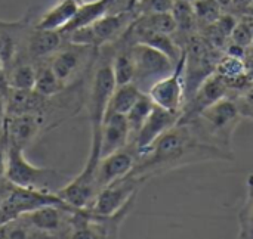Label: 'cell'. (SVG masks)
I'll return each instance as SVG.
<instances>
[{"mask_svg": "<svg viewBox=\"0 0 253 239\" xmlns=\"http://www.w3.org/2000/svg\"><path fill=\"white\" fill-rule=\"evenodd\" d=\"M231 158L230 151L216 145L200 124L191 118L178 121L141 152L130 174L147 182L150 177L162 176L184 166Z\"/></svg>", "mask_w": 253, "mask_h": 239, "instance_id": "cell-1", "label": "cell"}, {"mask_svg": "<svg viewBox=\"0 0 253 239\" xmlns=\"http://www.w3.org/2000/svg\"><path fill=\"white\" fill-rule=\"evenodd\" d=\"M22 151H24L22 148L9 143L4 177L10 185L16 188L37 189L44 192H52V188L59 189L61 186L65 185L62 183V177L59 176L58 171L31 164L25 158Z\"/></svg>", "mask_w": 253, "mask_h": 239, "instance_id": "cell-2", "label": "cell"}, {"mask_svg": "<svg viewBox=\"0 0 253 239\" xmlns=\"http://www.w3.org/2000/svg\"><path fill=\"white\" fill-rule=\"evenodd\" d=\"M136 18V10H125L117 13H105L90 25L74 30L68 34H62L68 38L70 43L87 46V47H101L108 43L119 40L129 25Z\"/></svg>", "mask_w": 253, "mask_h": 239, "instance_id": "cell-3", "label": "cell"}, {"mask_svg": "<svg viewBox=\"0 0 253 239\" xmlns=\"http://www.w3.org/2000/svg\"><path fill=\"white\" fill-rule=\"evenodd\" d=\"M144 183L145 180L129 173L102 188L96 194L87 211L93 216H111L123 208L132 198L138 197V192Z\"/></svg>", "mask_w": 253, "mask_h": 239, "instance_id": "cell-4", "label": "cell"}, {"mask_svg": "<svg viewBox=\"0 0 253 239\" xmlns=\"http://www.w3.org/2000/svg\"><path fill=\"white\" fill-rule=\"evenodd\" d=\"M129 49L135 62V81L133 83L139 89L145 83H148V89H150L153 83L170 74L176 65L163 52L148 44L135 43Z\"/></svg>", "mask_w": 253, "mask_h": 239, "instance_id": "cell-5", "label": "cell"}, {"mask_svg": "<svg viewBox=\"0 0 253 239\" xmlns=\"http://www.w3.org/2000/svg\"><path fill=\"white\" fill-rule=\"evenodd\" d=\"M185 56L179 59L173 71L150 86L147 95L151 98L156 106L166 111L181 114L185 103V80H184Z\"/></svg>", "mask_w": 253, "mask_h": 239, "instance_id": "cell-6", "label": "cell"}, {"mask_svg": "<svg viewBox=\"0 0 253 239\" xmlns=\"http://www.w3.org/2000/svg\"><path fill=\"white\" fill-rule=\"evenodd\" d=\"M96 167L98 163L86 160L83 170L68 183L61 186L55 194L71 208L74 210H87L96 194Z\"/></svg>", "mask_w": 253, "mask_h": 239, "instance_id": "cell-7", "label": "cell"}, {"mask_svg": "<svg viewBox=\"0 0 253 239\" xmlns=\"http://www.w3.org/2000/svg\"><path fill=\"white\" fill-rule=\"evenodd\" d=\"M181 118V114H175L170 111H166L160 106L153 108L151 114L142 124V127L138 130V133L132 139L133 151L136 152V157L144 152L147 148H150L154 140H157L166 130H169L172 126H175Z\"/></svg>", "mask_w": 253, "mask_h": 239, "instance_id": "cell-8", "label": "cell"}, {"mask_svg": "<svg viewBox=\"0 0 253 239\" xmlns=\"http://www.w3.org/2000/svg\"><path fill=\"white\" fill-rule=\"evenodd\" d=\"M136 164V152L119 149L113 154L102 157L96 167V186L98 192L120 177L129 174Z\"/></svg>", "mask_w": 253, "mask_h": 239, "instance_id": "cell-9", "label": "cell"}, {"mask_svg": "<svg viewBox=\"0 0 253 239\" xmlns=\"http://www.w3.org/2000/svg\"><path fill=\"white\" fill-rule=\"evenodd\" d=\"M42 126H43L42 114L6 115L3 121V132L9 143L24 149L36 139Z\"/></svg>", "mask_w": 253, "mask_h": 239, "instance_id": "cell-10", "label": "cell"}, {"mask_svg": "<svg viewBox=\"0 0 253 239\" xmlns=\"http://www.w3.org/2000/svg\"><path fill=\"white\" fill-rule=\"evenodd\" d=\"M130 142V129L126 115L107 112L101 127V158L123 149Z\"/></svg>", "mask_w": 253, "mask_h": 239, "instance_id": "cell-11", "label": "cell"}, {"mask_svg": "<svg viewBox=\"0 0 253 239\" xmlns=\"http://www.w3.org/2000/svg\"><path fill=\"white\" fill-rule=\"evenodd\" d=\"M90 50H93V47L71 43L70 47H61L56 53H53L49 65L56 77L67 86L68 81L73 80L82 69L84 58Z\"/></svg>", "mask_w": 253, "mask_h": 239, "instance_id": "cell-12", "label": "cell"}, {"mask_svg": "<svg viewBox=\"0 0 253 239\" xmlns=\"http://www.w3.org/2000/svg\"><path fill=\"white\" fill-rule=\"evenodd\" d=\"M80 1L77 0H59L50 9H47L36 22V28L47 31H61L74 18Z\"/></svg>", "mask_w": 253, "mask_h": 239, "instance_id": "cell-13", "label": "cell"}, {"mask_svg": "<svg viewBox=\"0 0 253 239\" xmlns=\"http://www.w3.org/2000/svg\"><path fill=\"white\" fill-rule=\"evenodd\" d=\"M62 41L64 35L61 34V31L39 30L34 27L27 40V52L34 59L49 58L62 47Z\"/></svg>", "mask_w": 253, "mask_h": 239, "instance_id": "cell-14", "label": "cell"}, {"mask_svg": "<svg viewBox=\"0 0 253 239\" xmlns=\"http://www.w3.org/2000/svg\"><path fill=\"white\" fill-rule=\"evenodd\" d=\"M59 205H43L24 214V222L37 234H53L61 228L62 216Z\"/></svg>", "mask_w": 253, "mask_h": 239, "instance_id": "cell-15", "label": "cell"}, {"mask_svg": "<svg viewBox=\"0 0 253 239\" xmlns=\"http://www.w3.org/2000/svg\"><path fill=\"white\" fill-rule=\"evenodd\" d=\"M110 1L108 0H92V1H82L74 18L68 22L67 27L61 30V34H68L74 30L83 28L90 25L105 13H108Z\"/></svg>", "mask_w": 253, "mask_h": 239, "instance_id": "cell-16", "label": "cell"}, {"mask_svg": "<svg viewBox=\"0 0 253 239\" xmlns=\"http://www.w3.org/2000/svg\"><path fill=\"white\" fill-rule=\"evenodd\" d=\"M142 93L144 92L135 83L116 86V89L111 95L107 112H117V114L126 115Z\"/></svg>", "mask_w": 253, "mask_h": 239, "instance_id": "cell-17", "label": "cell"}, {"mask_svg": "<svg viewBox=\"0 0 253 239\" xmlns=\"http://www.w3.org/2000/svg\"><path fill=\"white\" fill-rule=\"evenodd\" d=\"M65 89V84L56 77V74L52 71L50 65H42L40 68L36 69V83H34V90L44 96V98H52L59 95Z\"/></svg>", "mask_w": 253, "mask_h": 239, "instance_id": "cell-18", "label": "cell"}, {"mask_svg": "<svg viewBox=\"0 0 253 239\" xmlns=\"http://www.w3.org/2000/svg\"><path fill=\"white\" fill-rule=\"evenodd\" d=\"M7 87L18 90H31L36 83V68L31 64L15 62L6 74Z\"/></svg>", "mask_w": 253, "mask_h": 239, "instance_id": "cell-19", "label": "cell"}, {"mask_svg": "<svg viewBox=\"0 0 253 239\" xmlns=\"http://www.w3.org/2000/svg\"><path fill=\"white\" fill-rule=\"evenodd\" d=\"M173 19L176 22V31L185 33L188 35L196 33L197 28V18L194 13L193 3L184 1V0H173L172 9H170Z\"/></svg>", "mask_w": 253, "mask_h": 239, "instance_id": "cell-20", "label": "cell"}, {"mask_svg": "<svg viewBox=\"0 0 253 239\" xmlns=\"http://www.w3.org/2000/svg\"><path fill=\"white\" fill-rule=\"evenodd\" d=\"M111 68L116 80V86L127 84L135 81V62L130 49H125L114 56L111 61Z\"/></svg>", "mask_w": 253, "mask_h": 239, "instance_id": "cell-21", "label": "cell"}, {"mask_svg": "<svg viewBox=\"0 0 253 239\" xmlns=\"http://www.w3.org/2000/svg\"><path fill=\"white\" fill-rule=\"evenodd\" d=\"M153 108H154V103H153L151 98L144 92L139 96V99L135 102V105L126 114V120H127V124L130 129V139H133V136L142 127V124L145 123V120L151 114Z\"/></svg>", "mask_w": 253, "mask_h": 239, "instance_id": "cell-22", "label": "cell"}, {"mask_svg": "<svg viewBox=\"0 0 253 239\" xmlns=\"http://www.w3.org/2000/svg\"><path fill=\"white\" fill-rule=\"evenodd\" d=\"M240 238H253V174L248 179V197L239 214Z\"/></svg>", "mask_w": 253, "mask_h": 239, "instance_id": "cell-23", "label": "cell"}, {"mask_svg": "<svg viewBox=\"0 0 253 239\" xmlns=\"http://www.w3.org/2000/svg\"><path fill=\"white\" fill-rule=\"evenodd\" d=\"M246 67L239 56L227 55L222 59H219L216 65V74L227 83L228 80H239L242 75H245Z\"/></svg>", "mask_w": 253, "mask_h": 239, "instance_id": "cell-24", "label": "cell"}, {"mask_svg": "<svg viewBox=\"0 0 253 239\" xmlns=\"http://www.w3.org/2000/svg\"><path fill=\"white\" fill-rule=\"evenodd\" d=\"M193 7L197 22H203L205 25L213 24L222 15L221 3L218 0H196L193 3Z\"/></svg>", "mask_w": 253, "mask_h": 239, "instance_id": "cell-25", "label": "cell"}, {"mask_svg": "<svg viewBox=\"0 0 253 239\" xmlns=\"http://www.w3.org/2000/svg\"><path fill=\"white\" fill-rule=\"evenodd\" d=\"M233 44H237L243 49L252 47L253 43V18L249 21H240L236 24L231 33Z\"/></svg>", "mask_w": 253, "mask_h": 239, "instance_id": "cell-26", "label": "cell"}, {"mask_svg": "<svg viewBox=\"0 0 253 239\" xmlns=\"http://www.w3.org/2000/svg\"><path fill=\"white\" fill-rule=\"evenodd\" d=\"M7 148H9V142L7 137L3 132V127L0 130V180L4 177L6 174V166H7Z\"/></svg>", "mask_w": 253, "mask_h": 239, "instance_id": "cell-27", "label": "cell"}, {"mask_svg": "<svg viewBox=\"0 0 253 239\" xmlns=\"http://www.w3.org/2000/svg\"><path fill=\"white\" fill-rule=\"evenodd\" d=\"M7 89L9 87H7V81H6V71H4V67H3L1 61H0V92L3 95H6Z\"/></svg>", "mask_w": 253, "mask_h": 239, "instance_id": "cell-28", "label": "cell"}, {"mask_svg": "<svg viewBox=\"0 0 253 239\" xmlns=\"http://www.w3.org/2000/svg\"><path fill=\"white\" fill-rule=\"evenodd\" d=\"M4 118H6V99H4V95L0 92V130L3 127Z\"/></svg>", "mask_w": 253, "mask_h": 239, "instance_id": "cell-29", "label": "cell"}, {"mask_svg": "<svg viewBox=\"0 0 253 239\" xmlns=\"http://www.w3.org/2000/svg\"><path fill=\"white\" fill-rule=\"evenodd\" d=\"M249 13H251V16L253 18V0L249 3Z\"/></svg>", "mask_w": 253, "mask_h": 239, "instance_id": "cell-30", "label": "cell"}, {"mask_svg": "<svg viewBox=\"0 0 253 239\" xmlns=\"http://www.w3.org/2000/svg\"><path fill=\"white\" fill-rule=\"evenodd\" d=\"M184 1H188V3H194L196 0H184Z\"/></svg>", "mask_w": 253, "mask_h": 239, "instance_id": "cell-31", "label": "cell"}, {"mask_svg": "<svg viewBox=\"0 0 253 239\" xmlns=\"http://www.w3.org/2000/svg\"><path fill=\"white\" fill-rule=\"evenodd\" d=\"M132 1H133V4H136V3H138L139 0H132Z\"/></svg>", "mask_w": 253, "mask_h": 239, "instance_id": "cell-32", "label": "cell"}, {"mask_svg": "<svg viewBox=\"0 0 253 239\" xmlns=\"http://www.w3.org/2000/svg\"><path fill=\"white\" fill-rule=\"evenodd\" d=\"M6 21H3V19H0V24H4Z\"/></svg>", "mask_w": 253, "mask_h": 239, "instance_id": "cell-33", "label": "cell"}, {"mask_svg": "<svg viewBox=\"0 0 253 239\" xmlns=\"http://www.w3.org/2000/svg\"><path fill=\"white\" fill-rule=\"evenodd\" d=\"M77 1H80V3H82V1H83V0H77Z\"/></svg>", "mask_w": 253, "mask_h": 239, "instance_id": "cell-34", "label": "cell"}]
</instances>
